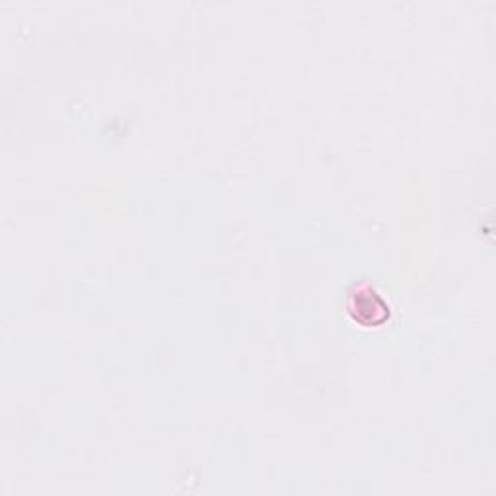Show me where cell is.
<instances>
[{
  "instance_id": "6da1fadb",
  "label": "cell",
  "mask_w": 496,
  "mask_h": 496,
  "mask_svg": "<svg viewBox=\"0 0 496 496\" xmlns=\"http://www.w3.org/2000/svg\"><path fill=\"white\" fill-rule=\"evenodd\" d=\"M355 320L365 326H379L386 318H388L390 309L386 305V300L374 292H359L353 299Z\"/></svg>"
}]
</instances>
